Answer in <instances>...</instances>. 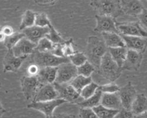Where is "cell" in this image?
Instances as JSON below:
<instances>
[{"instance_id":"6da1fadb","label":"cell","mask_w":147,"mask_h":118,"mask_svg":"<svg viewBox=\"0 0 147 118\" xmlns=\"http://www.w3.org/2000/svg\"><path fill=\"white\" fill-rule=\"evenodd\" d=\"M107 51L108 48L103 40L95 36H91L88 37L85 54L88 61L94 66L96 70L99 67L102 57Z\"/></svg>"},{"instance_id":"7a4b0ae2","label":"cell","mask_w":147,"mask_h":118,"mask_svg":"<svg viewBox=\"0 0 147 118\" xmlns=\"http://www.w3.org/2000/svg\"><path fill=\"white\" fill-rule=\"evenodd\" d=\"M90 6L99 15L111 16L114 18L124 15L120 0H90Z\"/></svg>"},{"instance_id":"3957f363","label":"cell","mask_w":147,"mask_h":118,"mask_svg":"<svg viewBox=\"0 0 147 118\" xmlns=\"http://www.w3.org/2000/svg\"><path fill=\"white\" fill-rule=\"evenodd\" d=\"M122 71V68L113 59L107 51L101 59L98 70L99 74L110 82H114L121 76Z\"/></svg>"},{"instance_id":"277c9868","label":"cell","mask_w":147,"mask_h":118,"mask_svg":"<svg viewBox=\"0 0 147 118\" xmlns=\"http://www.w3.org/2000/svg\"><path fill=\"white\" fill-rule=\"evenodd\" d=\"M32 55V63L40 67H57L63 63L70 62L68 57H59L51 52H39L35 50Z\"/></svg>"},{"instance_id":"5b68a950","label":"cell","mask_w":147,"mask_h":118,"mask_svg":"<svg viewBox=\"0 0 147 118\" xmlns=\"http://www.w3.org/2000/svg\"><path fill=\"white\" fill-rule=\"evenodd\" d=\"M53 85L58 93V98H62L67 102L78 104L84 99L69 83H58L54 82Z\"/></svg>"},{"instance_id":"8992f818","label":"cell","mask_w":147,"mask_h":118,"mask_svg":"<svg viewBox=\"0 0 147 118\" xmlns=\"http://www.w3.org/2000/svg\"><path fill=\"white\" fill-rule=\"evenodd\" d=\"M116 25L118 32L121 35L147 37V31L143 28L139 21L117 22Z\"/></svg>"},{"instance_id":"52a82bcc","label":"cell","mask_w":147,"mask_h":118,"mask_svg":"<svg viewBox=\"0 0 147 118\" xmlns=\"http://www.w3.org/2000/svg\"><path fill=\"white\" fill-rule=\"evenodd\" d=\"M67 102L62 98H56L45 101H32L28 104L27 108L41 112L45 116L53 115L55 109L59 106Z\"/></svg>"},{"instance_id":"ba28073f","label":"cell","mask_w":147,"mask_h":118,"mask_svg":"<svg viewBox=\"0 0 147 118\" xmlns=\"http://www.w3.org/2000/svg\"><path fill=\"white\" fill-rule=\"evenodd\" d=\"M21 87L27 100H33L41 85L36 76H24L21 78Z\"/></svg>"},{"instance_id":"9c48e42d","label":"cell","mask_w":147,"mask_h":118,"mask_svg":"<svg viewBox=\"0 0 147 118\" xmlns=\"http://www.w3.org/2000/svg\"><path fill=\"white\" fill-rule=\"evenodd\" d=\"M77 67L70 62L57 66L55 82L58 83H69L78 75Z\"/></svg>"},{"instance_id":"30bf717a","label":"cell","mask_w":147,"mask_h":118,"mask_svg":"<svg viewBox=\"0 0 147 118\" xmlns=\"http://www.w3.org/2000/svg\"><path fill=\"white\" fill-rule=\"evenodd\" d=\"M96 25L94 31L96 32H116L119 33L115 18L108 16L96 14Z\"/></svg>"},{"instance_id":"8fae6325","label":"cell","mask_w":147,"mask_h":118,"mask_svg":"<svg viewBox=\"0 0 147 118\" xmlns=\"http://www.w3.org/2000/svg\"><path fill=\"white\" fill-rule=\"evenodd\" d=\"M28 56H16L11 50H7L3 59V72H16Z\"/></svg>"},{"instance_id":"7c38bea8","label":"cell","mask_w":147,"mask_h":118,"mask_svg":"<svg viewBox=\"0 0 147 118\" xmlns=\"http://www.w3.org/2000/svg\"><path fill=\"white\" fill-rule=\"evenodd\" d=\"M118 94L122 107L130 110L131 104L137 94L134 86L129 82L124 86L120 87Z\"/></svg>"},{"instance_id":"4fadbf2b","label":"cell","mask_w":147,"mask_h":118,"mask_svg":"<svg viewBox=\"0 0 147 118\" xmlns=\"http://www.w3.org/2000/svg\"><path fill=\"white\" fill-rule=\"evenodd\" d=\"M143 54L138 51L127 49L126 56L122 65V70L137 71L141 66Z\"/></svg>"},{"instance_id":"5bb4252c","label":"cell","mask_w":147,"mask_h":118,"mask_svg":"<svg viewBox=\"0 0 147 118\" xmlns=\"http://www.w3.org/2000/svg\"><path fill=\"white\" fill-rule=\"evenodd\" d=\"M125 47L129 50H133L144 54L147 48V37L132 36L121 35Z\"/></svg>"},{"instance_id":"9a60e30c","label":"cell","mask_w":147,"mask_h":118,"mask_svg":"<svg viewBox=\"0 0 147 118\" xmlns=\"http://www.w3.org/2000/svg\"><path fill=\"white\" fill-rule=\"evenodd\" d=\"M121 7L123 14L137 17L144 7L140 0H120Z\"/></svg>"},{"instance_id":"2e32d148","label":"cell","mask_w":147,"mask_h":118,"mask_svg":"<svg viewBox=\"0 0 147 118\" xmlns=\"http://www.w3.org/2000/svg\"><path fill=\"white\" fill-rule=\"evenodd\" d=\"M36 47V44L24 37L13 47L11 50L16 56H29L34 52Z\"/></svg>"},{"instance_id":"e0dca14e","label":"cell","mask_w":147,"mask_h":118,"mask_svg":"<svg viewBox=\"0 0 147 118\" xmlns=\"http://www.w3.org/2000/svg\"><path fill=\"white\" fill-rule=\"evenodd\" d=\"M49 31L48 26H39L34 25L30 27L25 28L22 31L25 35V37L32 42L37 44L38 41L46 36Z\"/></svg>"},{"instance_id":"ac0fdd59","label":"cell","mask_w":147,"mask_h":118,"mask_svg":"<svg viewBox=\"0 0 147 118\" xmlns=\"http://www.w3.org/2000/svg\"><path fill=\"white\" fill-rule=\"evenodd\" d=\"M59 98L58 93L53 83L41 86L32 101H45Z\"/></svg>"},{"instance_id":"d6986e66","label":"cell","mask_w":147,"mask_h":118,"mask_svg":"<svg viewBox=\"0 0 147 118\" xmlns=\"http://www.w3.org/2000/svg\"><path fill=\"white\" fill-rule=\"evenodd\" d=\"M57 67H40L37 78L41 85L53 83L56 78Z\"/></svg>"},{"instance_id":"ffe728a7","label":"cell","mask_w":147,"mask_h":118,"mask_svg":"<svg viewBox=\"0 0 147 118\" xmlns=\"http://www.w3.org/2000/svg\"><path fill=\"white\" fill-rule=\"evenodd\" d=\"M100 104L105 107L116 110H119L123 108L118 92L115 93H103Z\"/></svg>"},{"instance_id":"44dd1931","label":"cell","mask_w":147,"mask_h":118,"mask_svg":"<svg viewBox=\"0 0 147 118\" xmlns=\"http://www.w3.org/2000/svg\"><path fill=\"white\" fill-rule=\"evenodd\" d=\"M101 34L107 48L125 47V42L119 33L116 32H103Z\"/></svg>"},{"instance_id":"7402d4cb","label":"cell","mask_w":147,"mask_h":118,"mask_svg":"<svg viewBox=\"0 0 147 118\" xmlns=\"http://www.w3.org/2000/svg\"><path fill=\"white\" fill-rule=\"evenodd\" d=\"M130 110L134 116L138 115L146 111L147 97L142 93L137 94L131 104Z\"/></svg>"},{"instance_id":"603a6c76","label":"cell","mask_w":147,"mask_h":118,"mask_svg":"<svg viewBox=\"0 0 147 118\" xmlns=\"http://www.w3.org/2000/svg\"><path fill=\"white\" fill-rule=\"evenodd\" d=\"M108 51L113 59L122 68L126 56L127 48L126 47L108 48Z\"/></svg>"},{"instance_id":"cb8c5ba5","label":"cell","mask_w":147,"mask_h":118,"mask_svg":"<svg viewBox=\"0 0 147 118\" xmlns=\"http://www.w3.org/2000/svg\"><path fill=\"white\" fill-rule=\"evenodd\" d=\"M103 93L99 89L91 97L87 99H84L81 102H79L78 105L80 108H93L99 104H100L101 98Z\"/></svg>"},{"instance_id":"d4e9b609","label":"cell","mask_w":147,"mask_h":118,"mask_svg":"<svg viewBox=\"0 0 147 118\" xmlns=\"http://www.w3.org/2000/svg\"><path fill=\"white\" fill-rule=\"evenodd\" d=\"M36 13L30 10H26L22 16L19 29L23 31L25 28L30 27L35 24Z\"/></svg>"},{"instance_id":"484cf974","label":"cell","mask_w":147,"mask_h":118,"mask_svg":"<svg viewBox=\"0 0 147 118\" xmlns=\"http://www.w3.org/2000/svg\"><path fill=\"white\" fill-rule=\"evenodd\" d=\"M92 82V78L91 77H87L82 75L78 74L69 83L79 92L88 84Z\"/></svg>"},{"instance_id":"4316f807","label":"cell","mask_w":147,"mask_h":118,"mask_svg":"<svg viewBox=\"0 0 147 118\" xmlns=\"http://www.w3.org/2000/svg\"><path fill=\"white\" fill-rule=\"evenodd\" d=\"M92 109L98 118H113L119 111L105 107L101 104H99Z\"/></svg>"},{"instance_id":"83f0119b","label":"cell","mask_w":147,"mask_h":118,"mask_svg":"<svg viewBox=\"0 0 147 118\" xmlns=\"http://www.w3.org/2000/svg\"><path fill=\"white\" fill-rule=\"evenodd\" d=\"M25 35L23 32H14L9 36H6L4 41V45L7 50H11L13 47Z\"/></svg>"},{"instance_id":"f1b7e54d","label":"cell","mask_w":147,"mask_h":118,"mask_svg":"<svg viewBox=\"0 0 147 118\" xmlns=\"http://www.w3.org/2000/svg\"><path fill=\"white\" fill-rule=\"evenodd\" d=\"M48 27L49 31L45 37L51 41L53 44H64L66 41V40L62 38L59 33L56 30V29H55L52 24Z\"/></svg>"},{"instance_id":"f546056e","label":"cell","mask_w":147,"mask_h":118,"mask_svg":"<svg viewBox=\"0 0 147 118\" xmlns=\"http://www.w3.org/2000/svg\"><path fill=\"white\" fill-rule=\"evenodd\" d=\"M77 70L78 74L89 77L95 71L96 68L92 63L87 60L81 66L77 67Z\"/></svg>"},{"instance_id":"4dcf8cb0","label":"cell","mask_w":147,"mask_h":118,"mask_svg":"<svg viewBox=\"0 0 147 118\" xmlns=\"http://www.w3.org/2000/svg\"><path fill=\"white\" fill-rule=\"evenodd\" d=\"M54 44L48 38L44 37L41 39L36 44V50L39 52H51L53 47Z\"/></svg>"},{"instance_id":"1f68e13d","label":"cell","mask_w":147,"mask_h":118,"mask_svg":"<svg viewBox=\"0 0 147 118\" xmlns=\"http://www.w3.org/2000/svg\"><path fill=\"white\" fill-rule=\"evenodd\" d=\"M99 85L95 82H91L86 85L80 92L81 97L84 100L92 96L98 90Z\"/></svg>"},{"instance_id":"d6a6232c","label":"cell","mask_w":147,"mask_h":118,"mask_svg":"<svg viewBox=\"0 0 147 118\" xmlns=\"http://www.w3.org/2000/svg\"><path fill=\"white\" fill-rule=\"evenodd\" d=\"M69 61L74 65L79 67L87 61V58L85 54L80 52H75L74 54L68 56Z\"/></svg>"},{"instance_id":"836d02e7","label":"cell","mask_w":147,"mask_h":118,"mask_svg":"<svg viewBox=\"0 0 147 118\" xmlns=\"http://www.w3.org/2000/svg\"><path fill=\"white\" fill-rule=\"evenodd\" d=\"M39 26H49L51 22L48 18L47 14L45 13H36L35 24Z\"/></svg>"},{"instance_id":"e575fe53","label":"cell","mask_w":147,"mask_h":118,"mask_svg":"<svg viewBox=\"0 0 147 118\" xmlns=\"http://www.w3.org/2000/svg\"><path fill=\"white\" fill-rule=\"evenodd\" d=\"M98 89L103 93H115L119 92L120 87L114 82H110V83L99 86Z\"/></svg>"},{"instance_id":"d590c367","label":"cell","mask_w":147,"mask_h":118,"mask_svg":"<svg viewBox=\"0 0 147 118\" xmlns=\"http://www.w3.org/2000/svg\"><path fill=\"white\" fill-rule=\"evenodd\" d=\"M79 115L80 118H98L93 109L90 108H80Z\"/></svg>"},{"instance_id":"8d00e7d4","label":"cell","mask_w":147,"mask_h":118,"mask_svg":"<svg viewBox=\"0 0 147 118\" xmlns=\"http://www.w3.org/2000/svg\"><path fill=\"white\" fill-rule=\"evenodd\" d=\"M72 39H70L66 40V41L63 44V52L64 55L65 57H68L75 52L72 46Z\"/></svg>"},{"instance_id":"74e56055","label":"cell","mask_w":147,"mask_h":118,"mask_svg":"<svg viewBox=\"0 0 147 118\" xmlns=\"http://www.w3.org/2000/svg\"><path fill=\"white\" fill-rule=\"evenodd\" d=\"M134 116V115L131 110L122 108L118 111L113 118H133Z\"/></svg>"},{"instance_id":"f35d334b","label":"cell","mask_w":147,"mask_h":118,"mask_svg":"<svg viewBox=\"0 0 147 118\" xmlns=\"http://www.w3.org/2000/svg\"><path fill=\"white\" fill-rule=\"evenodd\" d=\"M138 19V21L144 29L147 31V9L145 7L141 12L140 14L137 17Z\"/></svg>"},{"instance_id":"ab89813d","label":"cell","mask_w":147,"mask_h":118,"mask_svg":"<svg viewBox=\"0 0 147 118\" xmlns=\"http://www.w3.org/2000/svg\"><path fill=\"white\" fill-rule=\"evenodd\" d=\"M51 52L56 56L64 57L63 52V44H54L53 49Z\"/></svg>"},{"instance_id":"60d3db41","label":"cell","mask_w":147,"mask_h":118,"mask_svg":"<svg viewBox=\"0 0 147 118\" xmlns=\"http://www.w3.org/2000/svg\"><path fill=\"white\" fill-rule=\"evenodd\" d=\"M40 67L36 64L32 63L27 68V73L29 76H37L40 70Z\"/></svg>"},{"instance_id":"b9f144b4","label":"cell","mask_w":147,"mask_h":118,"mask_svg":"<svg viewBox=\"0 0 147 118\" xmlns=\"http://www.w3.org/2000/svg\"><path fill=\"white\" fill-rule=\"evenodd\" d=\"M34 2L39 5H52L58 0H33Z\"/></svg>"},{"instance_id":"7bdbcfd3","label":"cell","mask_w":147,"mask_h":118,"mask_svg":"<svg viewBox=\"0 0 147 118\" xmlns=\"http://www.w3.org/2000/svg\"><path fill=\"white\" fill-rule=\"evenodd\" d=\"M6 36H9L14 33L13 28L10 25L4 26L1 30Z\"/></svg>"},{"instance_id":"ee69618b","label":"cell","mask_w":147,"mask_h":118,"mask_svg":"<svg viewBox=\"0 0 147 118\" xmlns=\"http://www.w3.org/2000/svg\"><path fill=\"white\" fill-rule=\"evenodd\" d=\"M57 118H76V117L72 114L68 113H59L56 115Z\"/></svg>"},{"instance_id":"f6af8a7d","label":"cell","mask_w":147,"mask_h":118,"mask_svg":"<svg viewBox=\"0 0 147 118\" xmlns=\"http://www.w3.org/2000/svg\"><path fill=\"white\" fill-rule=\"evenodd\" d=\"M136 117L137 118H147V110L142 112V113L138 115H137Z\"/></svg>"},{"instance_id":"bcb514c9","label":"cell","mask_w":147,"mask_h":118,"mask_svg":"<svg viewBox=\"0 0 147 118\" xmlns=\"http://www.w3.org/2000/svg\"><path fill=\"white\" fill-rule=\"evenodd\" d=\"M6 112V109L3 107L2 105L0 102V118L3 115V114Z\"/></svg>"},{"instance_id":"7dc6e473","label":"cell","mask_w":147,"mask_h":118,"mask_svg":"<svg viewBox=\"0 0 147 118\" xmlns=\"http://www.w3.org/2000/svg\"><path fill=\"white\" fill-rule=\"evenodd\" d=\"M6 37V36L4 35V33L1 31H0V42H4Z\"/></svg>"},{"instance_id":"c3c4849f","label":"cell","mask_w":147,"mask_h":118,"mask_svg":"<svg viewBox=\"0 0 147 118\" xmlns=\"http://www.w3.org/2000/svg\"><path fill=\"white\" fill-rule=\"evenodd\" d=\"M45 118H57V117H56V116L52 115L50 116H45Z\"/></svg>"},{"instance_id":"681fc988","label":"cell","mask_w":147,"mask_h":118,"mask_svg":"<svg viewBox=\"0 0 147 118\" xmlns=\"http://www.w3.org/2000/svg\"><path fill=\"white\" fill-rule=\"evenodd\" d=\"M133 118H137V117H136V116H134V117H133Z\"/></svg>"},{"instance_id":"f907efd6","label":"cell","mask_w":147,"mask_h":118,"mask_svg":"<svg viewBox=\"0 0 147 118\" xmlns=\"http://www.w3.org/2000/svg\"><path fill=\"white\" fill-rule=\"evenodd\" d=\"M146 1H147V0H146Z\"/></svg>"}]
</instances>
